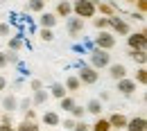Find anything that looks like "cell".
I'll list each match as a JSON object with an SVG mask.
<instances>
[{"instance_id": "15", "label": "cell", "mask_w": 147, "mask_h": 131, "mask_svg": "<svg viewBox=\"0 0 147 131\" xmlns=\"http://www.w3.org/2000/svg\"><path fill=\"white\" fill-rule=\"evenodd\" d=\"M84 109L88 113H93V115H100V113H102V99H91Z\"/></svg>"}, {"instance_id": "39", "label": "cell", "mask_w": 147, "mask_h": 131, "mask_svg": "<svg viewBox=\"0 0 147 131\" xmlns=\"http://www.w3.org/2000/svg\"><path fill=\"white\" fill-rule=\"evenodd\" d=\"M0 131H14L11 124H0Z\"/></svg>"}, {"instance_id": "29", "label": "cell", "mask_w": 147, "mask_h": 131, "mask_svg": "<svg viewBox=\"0 0 147 131\" xmlns=\"http://www.w3.org/2000/svg\"><path fill=\"white\" fill-rule=\"evenodd\" d=\"M9 48H11V50H18V48H23V38H20V36H14L11 41H9Z\"/></svg>"}, {"instance_id": "24", "label": "cell", "mask_w": 147, "mask_h": 131, "mask_svg": "<svg viewBox=\"0 0 147 131\" xmlns=\"http://www.w3.org/2000/svg\"><path fill=\"white\" fill-rule=\"evenodd\" d=\"M134 81H138V84H145L147 81V70H145V66H140L138 68V73H136V79Z\"/></svg>"}, {"instance_id": "1", "label": "cell", "mask_w": 147, "mask_h": 131, "mask_svg": "<svg viewBox=\"0 0 147 131\" xmlns=\"http://www.w3.org/2000/svg\"><path fill=\"white\" fill-rule=\"evenodd\" d=\"M73 11L79 18H93L95 11H97V5H95V0H75Z\"/></svg>"}, {"instance_id": "4", "label": "cell", "mask_w": 147, "mask_h": 131, "mask_svg": "<svg viewBox=\"0 0 147 131\" xmlns=\"http://www.w3.org/2000/svg\"><path fill=\"white\" fill-rule=\"evenodd\" d=\"M97 77H100V75L95 73V68H91V66H82L77 79H79L82 84H95V81H97Z\"/></svg>"}, {"instance_id": "36", "label": "cell", "mask_w": 147, "mask_h": 131, "mask_svg": "<svg viewBox=\"0 0 147 131\" xmlns=\"http://www.w3.org/2000/svg\"><path fill=\"white\" fill-rule=\"evenodd\" d=\"M145 7H147L145 0H138V9H140V14H145Z\"/></svg>"}, {"instance_id": "9", "label": "cell", "mask_w": 147, "mask_h": 131, "mask_svg": "<svg viewBox=\"0 0 147 131\" xmlns=\"http://www.w3.org/2000/svg\"><path fill=\"white\" fill-rule=\"evenodd\" d=\"M118 91L122 95H134L136 93V81H134V79H127V77H125V79H118Z\"/></svg>"}, {"instance_id": "41", "label": "cell", "mask_w": 147, "mask_h": 131, "mask_svg": "<svg viewBox=\"0 0 147 131\" xmlns=\"http://www.w3.org/2000/svg\"><path fill=\"white\" fill-rule=\"evenodd\" d=\"M129 2H134V0H129Z\"/></svg>"}, {"instance_id": "14", "label": "cell", "mask_w": 147, "mask_h": 131, "mask_svg": "<svg viewBox=\"0 0 147 131\" xmlns=\"http://www.w3.org/2000/svg\"><path fill=\"white\" fill-rule=\"evenodd\" d=\"M2 106H5L7 111H16V109H18V97H16V95H7V97L2 99Z\"/></svg>"}, {"instance_id": "8", "label": "cell", "mask_w": 147, "mask_h": 131, "mask_svg": "<svg viewBox=\"0 0 147 131\" xmlns=\"http://www.w3.org/2000/svg\"><path fill=\"white\" fill-rule=\"evenodd\" d=\"M127 131H147V122L143 115H138V118H131V120H127V127H125Z\"/></svg>"}, {"instance_id": "12", "label": "cell", "mask_w": 147, "mask_h": 131, "mask_svg": "<svg viewBox=\"0 0 147 131\" xmlns=\"http://www.w3.org/2000/svg\"><path fill=\"white\" fill-rule=\"evenodd\" d=\"M38 23H41V27H48V30H52L57 25V14H41V18H38Z\"/></svg>"}, {"instance_id": "13", "label": "cell", "mask_w": 147, "mask_h": 131, "mask_svg": "<svg viewBox=\"0 0 147 131\" xmlns=\"http://www.w3.org/2000/svg\"><path fill=\"white\" fill-rule=\"evenodd\" d=\"M70 11H73V5H70L68 0H61V2L57 5V14H59V16L66 18V16H70Z\"/></svg>"}, {"instance_id": "20", "label": "cell", "mask_w": 147, "mask_h": 131, "mask_svg": "<svg viewBox=\"0 0 147 131\" xmlns=\"http://www.w3.org/2000/svg\"><path fill=\"white\" fill-rule=\"evenodd\" d=\"M79 86H82V81L77 77H68L66 79V91H79Z\"/></svg>"}, {"instance_id": "19", "label": "cell", "mask_w": 147, "mask_h": 131, "mask_svg": "<svg viewBox=\"0 0 147 131\" xmlns=\"http://www.w3.org/2000/svg\"><path fill=\"white\" fill-rule=\"evenodd\" d=\"M93 131H111L109 120H102V118H97V122L93 124Z\"/></svg>"}, {"instance_id": "21", "label": "cell", "mask_w": 147, "mask_h": 131, "mask_svg": "<svg viewBox=\"0 0 147 131\" xmlns=\"http://www.w3.org/2000/svg\"><path fill=\"white\" fill-rule=\"evenodd\" d=\"M43 7H45L43 0H30V2H27V9H30V11H43Z\"/></svg>"}, {"instance_id": "40", "label": "cell", "mask_w": 147, "mask_h": 131, "mask_svg": "<svg viewBox=\"0 0 147 131\" xmlns=\"http://www.w3.org/2000/svg\"><path fill=\"white\" fill-rule=\"evenodd\" d=\"M5 86H7V79H5V77H0V93L5 91Z\"/></svg>"}, {"instance_id": "25", "label": "cell", "mask_w": 147, "mask_h": 131, "mask_svg": "<svg viewBox=\"0 0 147 131\" xmlns=\"http://www.w3.org/2000/svg\"><path fill=\"white\" fill-rule=\"evenodd\" d=\"M18 131H38V127L34 122H30V120H25L23 124H18Z\"/></svg>"}, {"instance_id": "18", "label": "cell", "mask_w": 147, "mask_h": 131, "mask_svg": "<svg viewBox=\"0 0 147 131\" xmlns=\"http://www.w3.org/2000/svg\"><path fill=\"white\" fill-rule=\"evenodd\" d=\"M129 56H131L134 61H138L140 66H145V61H147V56H145V50H131V52H129Z\"/></svg>"}, {"instance_id": "16", "label": "cell", "mask_w": 147, "mask_h": 131, "mask_svg": "<svg viewBox=\"0 0 147 131\" xmlns=\"http://www.w3.org/2000/svg\"><path fill=\"white\" fill-rule=\"evenodd\" d=\"M43 122L50 124V127H57V124H59V115H57L55 111H48V113H43Z\"/></svg>"}, {"instance_id": "33", "label": "cell", "mask_w": 147, "mask_h": 131, "mask_svg": "<svg viewBox=\"0 0 147 131\" xmlns=\"http://www.w3.org/2000/svg\"><path fill=\"white\" fill-rule=\"evenodd\" d=\"M18 104H20V109H23V111H27V109H30V104H32V99H20Z\"/></svg>"}, {"instance_id": "27", "label": "cell", "mask_w": 147, "mask_h": 131, "mask_svg": "<svg viewBox=\"0 0 147 131\" xmlns=\"http://www.w3.org/2000/svg\"><path fill=\"white\" fill-rule=\"evenodd\" d=\"M93 25L102 32V30H107V27H109V18H95V20H93Z\"/></svg>"}, {"instance_id": "7", "label": "cell", "mask_w": 147, "mask_h": 131, "mask_svg": "<svg viewBox=\"0 0 147 131\" xmlns=\"http://www.w3.org/2000/svg\"><path fill=\"white\" fill-rule=\"evenodd\" d=\"M109 27H113L118 34H129V23L118 16H109Z\"/></svg>"}, {"instance_id": "6", "label": "cell", "mask_w": 147, "mask_h": 131, "mask_svg": "<svg viewBox=\"0 0 147 131\" xmlns=\"http://www.w3.org/2000/svg\"><path fill=\"white\" fill-rule=\"evenodd\" d=\"M129 48L131 50H145V43H147V38H145V32H136V34H129Z\"/></svg>"}, {"instance_id": "5", "label": "cell", "mask_w": 147, "mask_h": 131, "mask_svg": "<svg viewBox=\"0 0 147 131\" xmlns=\"http://www.w3.org/2000/svg\"><path fill=\"white\" fill-rule=\"evenodd\" d=\"M66 27H68V34H70V36H79V34L84 32V18H79V16L68 18Z\"/></svg>"}, {"instance_id": "2", "label": "cell", "mask_w": 147, "mask_h": 131, "mask_svg": "<svg viewBox=\"0 0 147 131\" xmlns=\"http://www.w3.org/2000/svg\"><path fill=\"white\" fill-rule=\"evenodd\" d=\"M111 63V54H109V50H100V48H95L91 52V68H107Z\"/></svg>"}, {"instance_id": "37", "label": "cell", "mask_w": 147, "mask_h": 131, "mask_svg": "<svg viewBox=\"0 0 147 131\" xmlns=\"http://www.w3.org/2000/svg\"><path fill=\"white\" fill-rule=\"evenodd\" d=\"M7 66V56H5V52H0V68H5Z\"/></svg>"}, {"instance_id": "26", "label": "cell", "mask_w": 147, "mask_h": 131, "mask_svg": "<svg viewBox=\"0 0 147 131\" xmlns=\"http://www.w3.org/2000/svg\"><path fill=\"white\" fill-rule=\"evenodd\" d=\"M70 113H73L75 120H82V118H84V113H86V109H82V106H77V104H75L73 109H70Z\"/></svg>"}, {"instance_id": "10", "label": "cell", "mask_w": 147, "mask_h": 131, "mask_svg": "<svg viewBox=\"0 0 147 131\" xmlns=\"http://www.w3.org/2000/svg\"><path fill=\"white\" fill-rule=\"evenodd\" d=\"M109 75L118 81V79H125L127 77V68L122 63H109Z\"/></svg>"}, {"instance_id": "35", "label": "cell", "mask_w": 147, "mask_h": 131, "mask_svg": "<svg viewBox=\"0 0 147 131\" xmlns=\"http://www.w3.org/2000/svg\"><path fill=\"white\" fill-rule=\"evenodd\" d=\"M9 34V25H0V36H7Z\"/></svg>"}, {"instance_id": "32", "label": "cell", "mask_w": 147, "mask_h": 131, "mask_svg": "<svg viewBox=\"0 0 147 131\" xmlns=\"http://www.w3.org/2000/svg\"><path fill=\"white\" fill-rule=\"evenodd\" d=\"M75 122H77V120H75V118H68V120H63V129H66V131H73V127H75Z\"/></svg>"}, {"instance_id": "30", "label": "cell", "mask_w": 147, "mask_h": 131, "mask_svg": "<svg viewBox=\"0 0 147 131\" xmlns=\"http://www.w3.org/2000/svg\"><path fill=\"white\" fill-rule=\"evenodd\" d=\"M5 56H7V63H18V54H16V50L5 52Z\"/></svg>"}, {"instance_id": "31", "label": "cell", "mask_w": 147, "mask_h": 131, "mask_svg": "<svg viewBox=\"0 0 147 131\" xmlns=\"http://www.w3.org/2000/svg\"><path fill=\"white\" fill-rule=\"evenodd\" d=\"M73 131H88V124L84 122V120H79V122H75V127H73Z\"/></svg>"}, {"instance_id": "23", "label": "cell", "mask_w": 147, "mask_h": 131, "mask_svg": "<svg viewBox=\"0 0 147 131\" xmlns=\"http://www.w3.org/2000/svg\"><path fill=\"white\" fill-rule=\"evenodd\" d=\"M59 102H61V109H63V111H68V113H70V109L75 106V99H73V97H68V95H66V97H61Z\"/></svg>"}, {"instance_id": "3", "label": "cell", "mask_w": 147, "mask_h": 131, "mask_svg": "<svg viewBox=\"0 0 147 131\" xmlns=\"http://www.w3.org/2000/svg\"><path fill=\"white\" fill-rule=\"evenodd\" d=\"M95 45H97L100 50H111V48L115 45V36L102 30V32H100V34L95 36Z\"/></svg>"}, {"instance_id": "28", "label": "cell", "mask_w": 147, "mask_h": 131, "mask_svg": "<svg viewBox=\"0 0 147 131\" xmlns=\"http://www.w3.org/2000/svg\"><path fill=\"white\" fill-rule=\"evenodd\" d=\"M41 38H43V41H52V38H55L52 30H48V27H41Z\"/></svg>"}, {"instance_id": "22", "label": "cell", "mask_w": 147, "mask_h": 131, "mask_svg": "<svg viewBox=\"0 0 147 131\" xmlns=\"http://www.w3.org/2000/svg\"><path fill=\"white\" fill-rule=\"evenodd\" d=\"M48 102V93L41 88V91H34V104H45Z\"/></svg>"}, {"instance_id": "38", "label": "cell", "mask_w": 147, "mask_h": 131, "mask_svg": "<svg viewBox=\"0 0 147 131\" xmlns=\"http://www.w3.org/2000/svg\"><path fill=\"white\" fill-rule=\"evenodd\" d=\"M2 124H11V115H9V113L2 115Z\"/></svg>"}, {"instance_id": "11", "label": "cell", "mask_w": 147, "mask_h": 131, "mask_svg": "<svg viewBox=\"0 0 147 131\" xmlns=\"http://www.w3.org/2000/svg\"><path fill=\"white\" fill-rule=\"evenodd\" d=\"M109 124H111V129H125L127 127V118L122 113H113L109 118Z\"/></svg>"}, {"instance_id": "34", "label": "cell", "mask_w": 147, "mask_h": 131, "mask_svg": "<svg viewBox=\"0 0 147 131\" xmlns=\"http://www.w3.org/2000/svg\"><path fill=\"white\" fill-rule=\"evenodd\" d=\"M41 88H43V84H41L38 79H34V81H32V91H41Z\"/></svg>"}, {"instance_id": "17", "label": "cell", "mask_w": 147, "mask_h": 131, "mask_svg": "<svg viewBox=\"0 0 147 131\" xmlns=\"http://www.w3.org/2000/svg\"><path fill=\"white\" fill-rule=\"evenodd\" d=\"M50 93L55 95L57 99H61V97H66V93H68V91H66V86H63V84H52Z\"/></svg>"}]
</instances>
